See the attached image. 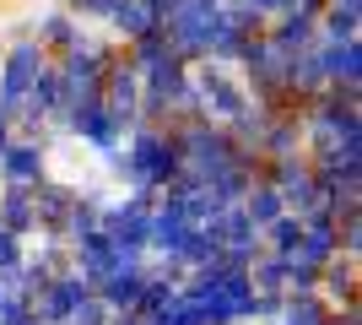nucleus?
<instances>
[{
  "instance_id": "obj_6",
  "label": "nucleus",
  "mask_w": 362,
  "mask_h": 325,
  "mask_svg": "<svg viewBox=\"0 0 362 325\" xmlns=\"http://www.w3.org/2000/svg\"><path fill=\"white\" fill-rule=\"evenodd\" d=\"M114 28H119V33H130V38H141V33H151V28H157V16H151L146 6H141V0H119V6H114Z\"/></svg>"
},
{
  "instance_id": "obj_1",
  "label": "nucleus",
  "mask_w": 362,
  "mask_h": 325,
  "mask_svg": "<svg viewBox=\"0 0 362 325\" xmlns=\"http://www.w3.org/2000/svg\"><path fill=\"white\" fill-rule=\"evenodd\" d=\"M189 93L211 108V114H222V120H249V87L233 76V65H227V60L200 65L195 76H189Z\"/></svg>"
},
{
  "instance_id": "obj_2",
  "label": "nucleus",
  "mask_w": 362,
  "mask_h": 325,
  "mask_svg": "<svg viewBox=\"0 0 362 325\" xmlns=\"http://www.w3.org/2000/svg\"><path fill=\"white\" fill-rule=\"evenodd\" d=\"M44 76V44H22L0 60V108L11 114L22 98L33 93V81Z\"/></svg>"
},
{
  "instance_id": "obj_5",
  "label": "nucleus",
  "mask_w": 362,
  "mask_h": 325,
  "mask_svg": "<svg viewBox=\"0 0 362 325\" xmlns=\"http://www.w3.org/2000/svg\"><path fill=\"white\" fill-rule=\"evenodd\" d=\"M243 217H249L255 228H271L276 217H287V206H281L276 185H255V190H249V201H243Z\"/></svg>"
},
{
  "instance_id": "obj_9",
  "label": "nucleus",
  "mask_w": 362,
  "mask_h": 325,
  "mask_svg": "<svg viewBox=\"0 0 362 325\" xmlns=\"http://www.w3.org/2000/svg\"><path fill=\"white\" fill-rule=\"evenodd\" d=\"M287 325H325V309H319L314 298H303V304L287 309Z\"/></svg>"
},
{
  "instance_id": "obj_8",
  "label": "nucleus",
  "mask_w": 362,
  "mask_h": 325,
  "mask_svg": "<svg viewBox=\"0 0 362 325\" xmlns=\"http://www.w3.org/2000/svg\"><path fill=\"white\" fill-rule=\"evenodd\" d=\"M71 320H76V325H108V304H98V298H81Z\"/></svg>"
},
{
  "instance_id": "obj_7",
  "label": "nucleus",
  "mask_w": 362,
  "mask_h": 325,
  "mask_svg": "<svg viewBox=\"0 0 362 325\" xmlns=\"http://www.w3.org/2000/svg\"><path fill=\"white\" fill-rule=\"evenodd\" d=\"M276 244H281V255H292V249L303 244V217H276Z\"/></svg>"
},
{
  "instance_id": "obj_3",
  "label": "nucleus",
  "mask_w": 362,
  "mask_h": 325,
  "mask_svg": "<svg viewBox=\"0 0 362 325\" xmlns=\"http://www.w3.org/2000/svg\"><path fill=\"white\" fill-rule=\"evenodd\" d=\"M81 298H87L81 277H60V282H49V287H44V298H38V320H44V325H60V320H71Z\"/></svg>"
},
{
  "instance_id": "obj_4",
  "label": "nucleus",
  "mask_w": 362,
  "mask_h": 325,
  "mask_svg": "<svg viewBox=\"0 0 362 325\" xmlns=\"http://www.w3.org/2000/svg\"><path fill=\"white\" fill-rule=\"evenodd\" d=\"M38 169H44L38 147H6V152H0V173H6V185H11V190H28V179Z\"/></svg>"
}]
</instances>
